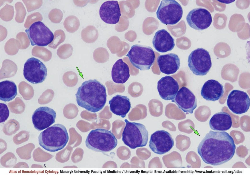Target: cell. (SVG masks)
<instances>
[{
	"instance_id": "20",
	"label": "cell",
	"mask_w": 250,
	"mask_h": 175,
	"mask_svg": "<svg viewBox=\"0 0 250 175\" xmlns=\"http://www.w3.org/2000/svg\"><path fill=\"white\" fill-rule=\"evenodd\" d=\"M224 93L223 86L218 81L213 79L206 82L201 91V95L204 99L213 101L219 99Z\"/></svg>"
},
{
	"instance_id": "7",
	"label": "cell",
	"mask_w": 250,
	"mask_h": 175,
	"mask_svg": "<svg viewBox=\"0 0 250 175\" xmlns=\"http://www.w3.org/2000/svg\"><path fill=\"white\" fill-rule=\"evenodd\" d=\"M181 5L174 0H163L156 12L157 17L163 23L175 24L181 20L183 14Z\"/></svg>"
},
{
	"instance_id": "6",
	"label": "cell",
	"mask_w": 250,
	"mask_h": 175,
	"mask_svg": "<svg viewBox=\"0 0 250 175\" xmlns=\"http://www.w3.org/2000/svg\"><path fill=\"white\" fill-rule=\"evenodd\" d=\"M126 56L134 67L141 70H149L155 58L154 52L151 47L138 44L131 46Z\"/></svg>"
},
{
	"instance_id": "14",
	"label": "cell",
	"mask_w": 250,
	"mask_h": 175,
	"mask_svg": "<svg viewBox=\"0 0 250 175\" xmlns=\"http://www.w3.org/2000/svg\"><path fill=\"white\" fill-rule=\"evenodd\" d=\"M56 117V112L53 109L47 106H42L34 111L32 115V120L35 128L41 131L53 124Z\"/></svg>"
},
{
	"instance_id": "11",
	"label": "cell",
	"mask_w": 250,
	"mask_h": 175,
	"mask_svg": "<svg viewBox=\"0 0 250 175\" xmlns=\"http://www.w3.org/2000/svg\"><path fill=\"white\" fill-rule=\"evenodd\" d=\"M174 143L169 133L164 130H158L151 135L149 146L154 153L161 155L170 151L173 146Z\"/></svg>"
},
{
	"instance_id": "9",
	"label": "cell",
	"mask_w": 250,
	"mask_h": 175,
	"mask_svg": "<svg viewBox=\"0 0 250 175\" xmlns=\"http://www.w3.org/2000/svg\"><path fill=\"white\" fill-rule=\"evenodd\" d=\"M25 32L32 46H46L52 43L54 39L53 33L40 21L33 23L28 29L25 30Z\"/></svg>"
},
{
	"instance_id": "23",
	"label": "cell",
	"mask_w": 250,
	"mask_h": 175,
	"mask_svg": "<svg viewBox=\"0 0 250 175\" xmlns=\"http://www.w3.org/2000/svg\"><path fill=\"white\" fill-rule=\"evenodd\" d=\"M130 70L128 65L122 59L117 60L113 65L111 71L113 81L118 84H123L129 78Z\"/></svg>"
},
{
	"instance_id": "5",
	"label": "cell",
	"mask_w": 250,
	"mask_h": 175,
	"mask_svg": "<svg viewBox=\"0 0 250 175\" xmlns=\"http://www.w3.org/2000/svg\"><path fill=\"white\" fill-rule=\"evenodd\" d=\"M125 121L126 125L122 139L125 144L132 149L146 146L148 134L145 126L141 123L130 122L126 119Z\"/></svg>"
},
{
	"instance_id": "2",
	"label": "cell",
	"mask_w": 250,
	"mask_h": 175,
	"mask_svg": "<svg viewBox=\"0 0 250 175\" xmlns=\"http://www.w3.org/2000/svg\"><path fill=\"white\" fill-rule=\"evenodd\" d=\"M75 95L79 106L93 113L102 109L106 101V88L96 79L84 82Z\"/></svg>"
},
{
	"instance_id": "13",
	"label": "cell",
	"mask_w": 250,
	"mask_h": 175,
	"mask_svg": "<svg viewBox=\"0 0 250 175\" xmlns=\"http://www.w3.org/2000/svg\"><path fill=\"white\" fill-rule=\"evenodd\" d=\"M249 96L245 92L234 90L229 94L227 105L229 109L233 113L240 115L246 112L250 106Z\"/></svg>"
},
{
	"instance_id": "10",
	"label": "cell",
	"mask_w": 250,
	"mask_h": 175,
	"mask_svg": "<svg viewBox=\"0 0 250 175\" xmlns=\"http://www.w3.org/2000/svg\"><path fill=\"white\" fill-rule=\"evenodd\" d=\"M45 65L39 59L34 57L28 59L24 66L23 75L25 79L34 84L43 82L47 76Z\"/></svg>"
},
{
	"instance_id": "8",
	"label": "cell",
	"mask_w": 250,
	"mask_h": 175,
	"mask_svg": "<svg viewBox=\"0 0 250 175\" xmlns=\"http://www.w3.org/2000/svg\"><path fill=\"white\" fill-rule=\"evenodd\" d=\"M188 64L193 74L199 76L206 75L212 65L209 52L202 48L193 50L188 56Z\"/></svg>"
},
{
	"instance_id": "26",
	"label": "cell",
	"mask_w": 250,
	"mask_h": 175,
	"mask_svg": "<svg viewBox=\"0 0 250 175\" xmlns=\"http://www.w3.org/2000/svg\"><path fill=\"white\" fill-rule=\"evenodd\" d=\"M64 28L68 32L73 33L79 28L80 22L78 18L73 15H70L65 19L63 23Z\"/></svg>"
},
{
	"instance_id": "4",
	"label": "cell",
	"mask_w": 250,
	"mask_h": 175,
	"mask_svg": "<svg viewBox=\"0 0 250 175\" xmlns=\"http://www.w3.org/2000/svg\"><path fill=\"white\" fill-rule=\"evenodd\" d=\"M86 147L93 151L99 152H110L115 148L117 140L110 131L98 128L91 130L85 141Z\"/></svg>"
},
{
	"instance_id": "24",
	"label": "cell",
	"mask_w": 250,
	"mask_h": 175,
	"mask_svg": "<svg viewBox=\"0 0 250 175\" xmlns=\"http://www.w3.org/2000/svg\"><path fill=\"white\" fill-rule=\"evenodd\" d=\"M17 88L15 83L13 81L6 80L0 83V99L5 102L13 99L17 95Z\"/></svg>"
},
{
	"instance_id": "27",
	"label": "cell",
	"mask_w": 250,
	"mask_h": 175,
	"mask_svg": "<svg viewBox=\"0 0 250 175\" xmlns=\"http://www.w3.org/2000/svg\"><path fill=\"white\" fill-rule=\"evenodd\" d=\"M73 51V48L71 45L65 44L59 47L57 54L60 58L66 59L72 56Z\"/></svg>"
},
{
	"instance_id": "18",
	"label": "cell",
	"mask_w": 250,
	"mask_h": 175,
	"mask_svg": "<svg viewBox=\"0 0 250 175\" xmlns=\"http://www.w3.org/2000/svg\"><path fill=\"white\" fill-rule=\"evenodd\" d=\"M157 62L160 71L165 74H173L179 69L180 59L178 56L173 53L159 56Z\"/></svg>"
},
{
	"instance_id": "17",
	"label": "cell",
	"mask_w": 250,
	"mask_h": 175,
	"mask_svg": "<svg viewBox=\"0 0 250 175\" xmlns=\"http://www.w3.org/2000/svg\"><path fill=\"white\" fill-rule=\"evenodd\" d=\"M179 87L177 82L169 76L162 77L157 83V89L160 96L166 100H172L175 98Z\"/></svg>"
},
{
	"instance_id": "15",
	"label": "cell",
	"mask_w": 250,
	"mask_h": 175,
	"mask_svg": "<svg viewBox=\"0 0 250 175\" xmlns=\"http://www.w3.org/2000/svg\"><path fill=\"white\" fill-rule=\"evenodd\" d=\"M184 112L192 114L197 106V100L195 96L189 89L184 86L181 88L175 98L171 101Z\"/></svg>"
},
{
	"instance_id": "16",
	"label": "cell",
	"mask_w": 250,
	"mask_h": 175,
	"mask_svg": "<svg viewBox=\"0 0 250 175\" xmlns=\"http://www.w3.org/2000/svg\"><path fill=\"white\" fill-rule=\"evenodd\" d=\"M99 13L101 19L109 24L117 23L121 15L119 5L116 0H108L104 2L100 8Z\"/></svg>"
},
{
	"instance_id": "22",
	"label": "cell",
	"mask_w": 250,
	"mask_h": 175,
	"mask_svg": "<svg viewBox=\"0 0 250 175\" xmlns=\"http://www.w3.org/2000/svg\"><path fill=\"white\" fill-rule=\"evenodd\" d=\"M209 124L210 128L213 130L225 131L231 127L232 119L227 113L221 112L213 115L209 120Z\"/></svg>"
},
{
	"instance_id": "25",
	"label": "cell",
	"mask_w": 250,
	"mask_h": 175,
	"mask_svg": "<svg viewBox=\"0 0 250 175\" xmlns=\"http://www.w3.org/2000/svg\"><path fill=\"white\" fill-rule=\"evenodd\" d=\"M81 36L83 40L87 43L94 42L98 36V32L95 27L93 25H88L82 30Z\"/></svg>"
},
{
	"instance_id": "12",
	"label": "cell",
	"mask_w": 250,
	"mask_h": 175,
	"mask_svg": "<svg viewBox=\"0 0 250 175\" xmlns=\"http://www.w3.org/2000/svg\"><path fill=\"white\" fill-rule=\"evenodd\" d=\"M188 24L191 28L202 30L208 27L212 21L210 12L202 8L194 9L190 11L186 17Z\"/></svg>"
},
{
	"instance_id": "1",
	"label": "cell",
	"mask_w": 250,
	"mask_h": 175,
	"mask_svg": "<svg viewBox=\"0 0 250 175\" xmlns=\"http://www.w3.org/2000/svg\"><path fill=\"white\" fill-rule=\"evenodd\" d=\"M236 148L234 140L228 133L210 130L199 144L197 151L204 163L218 166L230 160Z\"/></svg>"
},
{
	"instance_id": "21",
	"label": "cell",
	"mask_w": 250,
	"mask_h": 175,
	"mask_svg": "<svg viewBox=\"0 0 250 175\" xmlns=\"http://www.w3.org/2000/svg\"><path fill=\"white\" fill-rule=\"evenodd\" d=\"M110 110L115 114L124 118L130 110L131 104L126 96L117 95L109 102Z\"/></svg>"
},
{
	"instance_id": "29",
	"label": "cell",
	"mask_w": 250,
	"mask_h": 175,
	"mask_svg": "<svg viewBox=\"0 0 250 175\" xmlns=\"http://www.w3.org/2000/svg\"><path fill=\"white\" fill-rule=\"evenodd\" d=\"M0 123L4 122L8 118L9 115V111L6 105L0 103Z\"/></svg>"
},
{
	"instance_id": "3",
	"label": "cell",
	"mask_w": 250,
	"mask_h": 175,
	"mask_svg": "<svg viewBox=\"0 0 250 175\" xmlns=\"http://www.w3.org/2000/svg\"><path fill=\"white\" fill-rule=\"evenodd\" d=\"M38 139L42 147L54 152L62 150L66 146L69 137L65 127L62 124H56L42 132Z\"/></svg>"
},
{
	"instance_id": "19",
	"label": "cell",
	"mask_w": 250,
	"mask_h": 175,
	"mask_svg": "<svg viewBox=\"0 0 250 175\" xmlns=\"http://www.w3.org/2000/svg\"><path fill=\"white\" fill-rule=\"evenodd\" d=\"M152 44L155 49L161 53L171 51L175 46L174 39L165 29L159 30L156 33L152 40Z\"/></svg>"
},
{
	"instance_id": "28",
	"label": "cell",
	"mask_w": 250,
	"mask_h": 175,
	"mask_svg": "<svg viewBox=\"0 0 250 175\" xmlns=\"http://www.w3.org/2000/svg\"><path fill=\"white\" fill-rule=\"evenodd\" d=\"M65 35L63 31L61 29L56 30L54 33V39L52 42V47L55 49L60 44L64 41Z\"/></svg>"
},
{
	"instance_id": "30",
	"label": "cell",
	"mask_w": 250,
	"mask_h": 175,
	"mask_svg": "<svg viewBox=\"0 0 250 175\" xmlns=\"http://www.w3.org/2000/svg\"><path fill=\"white\" fill-rule=\"evenodd\" d=\"M52 15V21L54 23H59L62 19L63 14L59 9H56L53 10Z\"/></svg>"
}]
</instances>
